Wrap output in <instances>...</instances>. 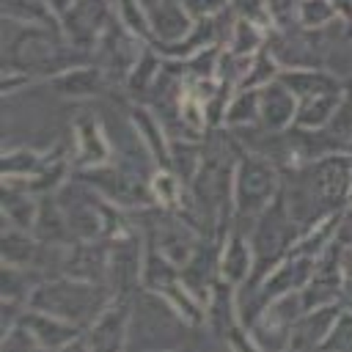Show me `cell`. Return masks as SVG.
<instances>
[{
  "label": "cell",
  "mask_w": 352,
  "mask_h": 352,
  "mask_svg": "<svg viewBox=\"0 0 352 352\" xmlns=\"http://www.w3.org/2000/svg\"><path fill=\"white\" fill-rule=\"evenodd\" d=\"M283 190V179L275 168V162L261 154V151H239L236 168H234V187H231V201H234V217L231 223H256V217L278 198Z\"/></svg>",
  "instance_id": "cell-2"
},
{
  "label": "cell",
  "mask_w": 352,
  "mask_h": 352,
  "mask_svg": "<svg viewBox=\"0 0 352 352\" xmlns=\"http://www.w3.org/2000/svg\"><path fill=\"white\" fill-rule=\"evenodd\" d=\"M132 324L129 294H113V300L96 314V319L82 330L74 346L85 349H124Z\"/></svg>",
  "instance_id": "cell-5"
},
{
  "label": "cell",
  "mask_w": 352,
  "mask_h": 352,
  "mask_svg": "<svg viewBox=\"0 0 352 352\" xmlns=\"http://www.w3.org/2000/svg\"><path fill=\"white\" fill-rule=\"evenodd\" d=\"M280 72H283V63H280L278 55L264 44V47L253 55V60H250V66H248V72H245L239 88H264L267 82L278 80Z\"/></svg>",
  "instance_id": "cell-21"
},
{
  "label": "cell",
  "mask_w": 352,
  "mask_h": 352,
  "mask_svg": "<svg viewBox=\"0 0 352 352\" xmlns=\"http://www.w3.org/2000/svg\"><path fill=\"white\" fill-rule=\"evenodd\" d=\"M253 272V248L250 239L239 228H231L220 245V278L234 283L236 289L250 280Z\"/></svg>",
  "instance_id": "cell-13"
},
{
  "label": "cell",
  "mask_w": 352,
  "mask_h": 352,
  "mask_svg": "<svg viewBox=\"0 0 352 352\" xmlns=\"http://www.w3.org/2000/svg\"><path fill=\"white\" fill-rule=\"evenodd\" d=\"M107 22H110L107 0H72L69 8L60 14L63 36L69 38V44L80 50L94 47L102 30L107 28Z\"/></svg>",
  "instance_id": "cell-6"
},
{
  "label": "cell",
  "mask_w": 352,
  "mask_h": 352,
  "mask_svg": "<svg viewBox=\"0 0 352 352\" xmlns=\"http://www.w3.org/2000/svg\"><path fill=\"white\" fill-rule=\"evenodd\" d=\"M294 113L297 96L280 80H272L258 88V126H264L270 135L286 132L294 124Z\"/></svg>",
  "instance_id": "cell-9"
},
{
  "label": "cell",
  "mask_w": 352,
  "mask_h": 352,
  "mask_svg": "<svg viewBox=\"0 0 352 352\" xmlns=\"http://www.w3.org/2000/svg\"><path fill=\"white\" fill-rule=\"evenodd\" d=\"M107 82H110V77L99 63H77V66H69L50 77L52 91L60 96H69V99L99 96L107 88Z\"/></svg>",
  "instance_id": "cell-11"
},
{
  "label": "cell",
  "mask_w": 352,
  "mask_h": 352,
  "mask_svg": "<svg viewBox=\"0 0 352 352\" xmlns=\"http://www.w3.org/2000/svg\"><path fill=\"white\" fill-rule=\"evenodd\" d=\"M118 19L140 41L154 44V30H151V22H148V14H146L143 0H118Z\"/></svg>",
  "instance_id": "cell-23"
},
{
  "label": "cell",
  "mask_w": 352,
  "mask_h": 352,
  "mask_svg": "<svg viewBox=\"0 0 352 352\" xmlns=\"http://www.w3.org/2000/svg\"><path fill=\"white\" fill-rule=\"evenodd\" d=\"M278 80L297 96H316V94H333V91H344V80L327 69H316V66H283V72L278 74Z\"/></svg>",
  "instance_id": "cell-12"
},
{
  "label": "cell",
  "mask_w": 352,
  "mask_h": 352,
  "mask_svg": "<svg viewBox=\"0 0 352 352\" xmlns=\"http://www.w3.org/2000/svg\"><path fill=\"white\" fill-rule=\"evenodd\" d=\"M267 33H270L267 28L236 16L231 22V30H228V38H226V50L234 52V55H256L267 44Z\"/></svg>",
  "instance_id": "cell-19"
},
{
  "label": "cell",
  "mask_w": 352,
  "mask_h": 352,
  "mask_svg": "<svg viewBox=\"0 0 352 352\" xmlns=\"http://www.w3.org/2000/svg\"><path fill=\"white\" fill-rule=\"evenodd\" d=\"M267 8L272 14V25L286 30L292 19H297V0H267Z\"/></svg>",
  "instance_id": "cell-27"
},
{
  "label": "cell",
  "mask_w": 352,
  "mask_h": 352,
  "mask_svg": "<svg viewBox=\"0 0 352 352\" xmlns=\"http://www.w3.org/2000/svg\"><path fill=\"white\" fill-rule=\"evenodd\" d=\"M3 16L19 25H36L63 33L60 14L50 0H3Z\"/></svg>",
  "instance_id": "cell-17"
},
{
  "label": "cell",
  "mask_w": 352,
  "mask_h": 352,
  "mask_svg": "<svg viewBox=\"0 0 352 352\" xmlns=\"http://www.w3.org/2000/svg\"><path fill=\"white\" fill-rule=\"evenodd\" d=\"M300 226L286 204V192L280 190L278 198L256 217V223L250 226V248H253V272L248 280V292L256 289L286 256L289 250L297 245L300 239Z\"/></svg>",
  "instance_id": "cell-1"
},
{
  "label": "cell",
  "mask_w": 352,
  "mask_h": 352,
  "mask_svg": "<svg viewBox=\"0 0 352 352\" xmlns=\"http://www.w3.org/2000/svg\"><path fill=\"white\" fill-rule=\"evenodd\" d=\"M346 88L344 91H333V94H316V96H302L297 99V113H294V124L297 129H324L333 116L338 113L341 107V99H344Z\"/></svg>",
  "instance_id": "cell-16"
},
{
  "label": "cell",
  "mask_w": 352,
  "mask_h": 352,
  "mask_svg": "<svg viewBox=\"0 0 352 352\" xmlns=\"http://www.w3.org/2000/svg\"><path fill=\"white\" fill-rule=\"evenodd\" d=\"M344 297L352 300V250H344Z\"/></svg>",
  "instance_id": "cell-28"
},
{
  "label": "cell",
  "mask_w": 352,
  "mask_h": 352,
  "mask_svg": "<svg viewBox=\"0 0 352 352\" xmlns=\"http://www.w3.org/2000/svg\"><path fill=\"white\" fill-rule=\"evenodd\" d=\"M256 124H258V88H236V94L226 107L223 129L256 126Z\"/></svg>",
  "instance_id": "cell-20"
},
{
  "label": "cell",
  "mask_w": 352,
  "mask_h": 352,
  "mask_svg": "<svg viewBox=\"0 0 352 352\" xmlns=\"http://www.w3.org/2000/svg\"><path fill=\"white\" fill-rule=\"evenodd\" d=\"M338 8L333 0H297V19L305 30H324L327 25H333V19H338Z\"/></svg>",
  "instance_id": "cell-22"
},
{
  "label": "cell",
  "mask_w": 352,
  "mask_h": 352,
  "mask_svg": "<svg viewBox=\"0 0 352 352\" xmlns=\"http://www.w3.org/2000/svg\"><path fill=\"white\" fill-rule=\"evenodd\" d=\"M113 146L107 140V132L102 129L99 118L91 113H82L74 118V165L82 168H96L110 162Z\"/></svg>",
  "instance_id": "cell-8"
},
{
  "label": "cell",
  "mask_w": 352,
  "mask_h": 352,
  "mask_svg": "<svg viewBox=\"0 0 352 352\" xmlns=\"http://www.w3.org/2000/svg\"><path fill=\"white\" fill-rule=\"evenodd\" d=\"M341 308H344V302L338 300V302H327V305L302 311L294 319V324L289 327L286 349H319L322 341L327 338V333L333 330Z\"/></svg>",
  "instance_id": "cell-7"
},
{
  "label": "cell",
  "mask_w": 352,
  "mask_h": 352,
  "mask_svg": "<svg viewBox=\"0 0 352 352\" xmlns=\"http://www.w3.org/2000/svg\"><path fill=\"white\" fill-rule=\"evenodd\" d=\"M47 157H41L38 151L33 148H19V151H8L6 160H3V173L6 179H25V176H33L41 165H44Z\"/></svg>",
  "instance_id": "cell-24"
},
{
  "label": "cell",
  "mask_w": 352,
  "mask_h": 352,
  "mask_svg": "<svg viewBox=\"0 0 352 352\" xmlns=\"http://www.w3.org/2000/svg\"><path fill=\"white\" fill-rule=\"evenodd\" d=\"M3 214L11 226L33 231V223L38 214V201L33 198V192H25L16 187H3Z\"/></svg>",
  "instance_id": "cell-18"
},
{
  "label": "cell",
  "mask_w": 352,
  "mask_h": 352,
  "mask_svg": "<svg viewBox=\"0 0 352 352\" xmlns=\"http://www.w3.org/2000/svg\"><path fill=\"white\" fill-rule=\"evenodd\" d=\"M33 236L41 239L44 245H72V239H74V234L69 228L66 209L52 195H44L38 201V214H36V223H33Z\"/></svg>",
  "instance_id": "cell-15"
},
{
  "label": "cell",
  "mask_w": 352,
  "mask_h": 352,
  "mask_svg": "<svg viewBox=\"0 0 352 352\" xmlns=\"http://www.w3.org/2000/svg\"><path fill=\"white\" fill-rule=\"evenodd\" d=\"M110 300H113V292L104 289V283H91V280L63 275L58 280H41L33 289L28 305L74 324H91Z\"/></svg>",
  "instance_id": "cell-3"
},
{
  "label": "cell",
  "mask_w": 352,
  "mask_h": 352,
  "mask_svg": "<svg viewBox=\"0 0 352 352\" xmlns=\"http://www.w3.org/2000/svg\"><path fill=\"white\" fill-rule=\"evenodd\" d=\"M231 3V8H234V14L239 16V19H250V22H256V25H261V28H272V14H270V8H267V0H228Z\"/></svg>",
  "instance_id": "cell-26"
},
{
  "label": "cell",
  "mask_w": 352,
  "mask_h": 352,
  "mask_svg": "<svg viewBox=\"0 0 352 352\" xmlns=\"http://www.w3.org/2000/svg\"><path fill=\"white\" fill-rule=\"evenodd\" d=\"M239 302H236V286L223 280L217 275V280L212 283L209 294H206V308H204V319L209 324V330L214 336H220L223 341L242 324L239 322Z\"/></svg>",
  "instance_id": "cell-10"
},
{
  "label": "cell",
  "mask_w": 352,
  "mask_h": 352,
  "mask_svg": "<svg viewBox=\"0 0 352 352\" xmlns=\"http://www.w3.org/2000/svg\"><path fill=\"white\" fill-rule=\"evenodd\" d=\"M319 349H344V352H352V308H341L333 330L327 333V338L322 341Z\"/></svg>",
  "instance_id": "cell-25"
},
{
  "label": "cell",
  "mask_w": 352,
  "mask_h": 352,
  "mask_svg": "<svg viewBox=\"0 0 352 352\" xmlns=\"http://www.w3.org/2000/svg\"><path fill=\"white\" fill-rule=\"evenodd\" d=\"M82 324L66 322L60 316H52L47 311L30 308L19 314V319L14 322L11 330H6L3 336V346L6 349H63V346H74V341L82 336Z\"/></svg>",
  "instance_id": "cell-4"
},
{
  "label": "cell",
  "mask_w": 352,
  "mask_h": 352,
  "mask_svg": "<svg viewBox=\"0 0 352 352\" xmlns=\"http://www.w3.org/2000/svg\"><path fill=\"white\" fill-rule=\"evenodd\" d=\"M129 121H132L140 143L151 154V160L160 168H170V143L165 138V126H162L160 116L154 110H148L146 104H132L129 107Z\"/></svg>",
  "instance_id": "cell-14"
}]
</instances>
